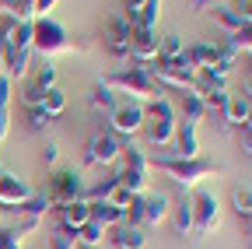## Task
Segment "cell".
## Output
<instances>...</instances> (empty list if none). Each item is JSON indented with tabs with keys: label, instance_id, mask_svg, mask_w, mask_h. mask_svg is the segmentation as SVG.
Masks as SVG:
<instances>
[{
	"label": "cell",
	"instance_id": "obj_1",
	"mask_svg": "<svg viewBox=\"0 0 252 249\" xmlns=\"http://www.w3.org/2000/svg\"><path fill=\"white\" fill-rule=\"evenodd\" d=\"M175 123H179V112H175V106H172L168 95L158 91L154 99L144 102V134H147V144L151 147H172Z\"/></svg>",
	"mask_w": 252,
	"mask_h": 249
},
{
	"label": "cell",
	"instance_id": "obj_2",
	"mask_svg": "<svg viewBox=\"0 0 252 249\" xmlns=\"http://www.w3.org/2000/svg\"><path fill=\"white\" fill-rule=\"evenodd\" d=\"M151 169L165 172L175 186H182V190H189V186H196L200 179L220 172L214 162H203V158H179V154H154V158H151Z\"/></svg>",
	"mask_w": 252,
	"mask_h": 249
},
{
	"label": "cell",
	"instance_id": "obj_3",
	"mask_svg": "<svg viewBox=\"0 0 252 249\" xmlns=\"http://www.w3.org/2000/svg\"><path fill=\"white\" fill-rule=\"evenodd\" d=\"M105 84L116 91V95H133V102H147V99H154L158 91H161V88L154 84L147 64H133V67H126V71H116V74L105 77Z\"/></svg>",
	"mask_w": 252,
	"mask_h": 249
},
{
	"label": "cell",
	"instance_id": "obj_4",
	"mask_svg": "<svg viewBox=\"0 0 252 249\" xmlns=\"http://www.w3.org/2000/svg\"><path fill=\"white\" fill-rule=\"evenodd\" d=\"M32 28H35V32H32V49L42 53V60H53V56L70 49V36L56 18H35Z\"/></svg>",
	"mask_w": 252,
	"mask_h": 249
},
{
	"label": "cell",
	"instance_id": "obj_5",
	"mask_svg": "<svg viewBox=\"0 0 252 249\" xmlns=\"http://www.w3.org/2000/svg\"><path fill=\"white\" fill-rule=\"evenodd\" d=\"M84 193H88V182H84V176H81V172H74V169H56V172H53V179H49V190H46V197H49L53 211H56V207H63V204L84 200Z\"/></svg>",
	"mask_w": 252,
	"mask_h": 249
},
{
	"label": "cell",
	"instance_id": "obj_6",
	"mask_svg": "<svg viewBox=\"0 0 252 249\" xmlns=\"http://www.w3.org/2000/svg\"><path fill=\"white\" fill-rule=\"evenodd\" d=\"M220 228V200L210 190H200L193 197V232L196 235H214Z\"/></svg>",
	"mask_w": 252,
	"mask_h": 249
},
{
	"label": "cell",
	"instance_id": "obj_7",
	"mask_svg": "<svg viewBox=\"0 0 252 249\" xmlns=\"http://www.w3.org/2000/svg\"><path fill=\"white\" fill-rule=\"evenodd\" d=\"M109 130L116 134V137H133V134H140L144 130V102H119L116 106V112L109 116Z\"/></svg>",
	"mask_w": 252,
	"mask_h": 249
},
{
	"label": "cell",
	"instance_id": "obj_8",
	"mask_svg": "<svg viewBox=\"0 0 252 249\" xmlns=\"http://www.w3.org/2000/svg\"><path fill=\"white\" fill-rule=\"evenodd\" d=\"M119 154H123V141H119L112 130H98V134L88 141L84 165H112Z\"/></svg>",
	"mask_w": 252,
	"mask_h": 249
},
{
	"label": "cell",
	"instance_id": "obj_9",
	"mask_svg": "<svg viewBox=\"0 0 252 249\" xmlns=\"http://www.w3.org/2000/svg\"><path fill=\"white\" fill-rule=\"evenodd\" d=\"M130 36H133V25L126 21L123 14H116V18H109V21H105L102 46H105L116 60H126V56H130Z\"/></svg>",
	"mask_w": 252,
	"mask_h": 249
},
{
	"label": "cell",
	"instance_id": "obj_10",
	"mask_svg": "<svg viewBox=\"0 0 252 249\" xmlns=\"http://www.w3.org/2000/svg\"><path fill=\"white\" fill-rule=\"evenodd\" d=\"M35 193H32V186L11 172H0V207H7V211H18L25 200H32Z\"/></svg>",
	"mask_w": 252,
	"mask_h": 249
},
{
	"label": "cell",
	"instance_id": "obj_11",
	"mask_svg": "<svg viewBox=\"0 0 252 249\" xmlns=\"http://www.w3.org/2000/svg\"><path fill=\"white\" fill-rule=\"evenodd\" d=\"M130 56H133V64H154L158 60V28H133Z\"/></svg>",
	"mask_w": 252,
	"mask_h": 249
},
{
	"label": "cell",
	"instance_id": "obj_12",
	"mask_svg": "<svg viewBox=\"0 0 252 249\" xmlns=\"http://www.w3.org/2000/svg\"><path fill=\"white\" fill-rule=\"evenodd\" d=\"M172 144H175V151H179V158H200V123L179 119Z\"/></svg>",
	"mask_w": 252,
	"mask_h": 249
},
{
	"label": "cell",
	"instance_id": "obj_13",
	"mask_svg": "<svg viewBox=\"0 0 252 249\" xmlns=\"http://www.w3.org/2000/svg\"><path fill=\"white\" fill-rule=\"evenodd\" d=\"M56 221H60V232H67V235H77V228L91 221L88 200H74V204H63V207H56Z\"/></svg>",
	"mask_w": 252,
	"mask_h": 249
},
{
	"label": "cell",
	"instance_id": "obj_14",
	"mask_svg": "<svg viewBox=\"0 0 252 249\" xmlns=\"http://www.w3.org/2000/svg\"><path fill=\"white\" fill-rule=\"evenodd\" d=\"M88 211H91V221L102 228H119L126 221V211L116 207L112 200H88Z\"/></svg>",
	"mask_w": 252,
	"mask_h": 249
},
{
	"label": "cell",
	"instance_id": "obj_15",
	"mask_svg": "<svg viewBox=\"0 0 252 249\" xmlns=\"http://www.w3.org/2000/svg\"><path fill=\"white\" fill-rule=\"evenodd\" d=\"M168 214H172L168 193H144V225H161Z\"/></svg>",
	"mask_w": 252,
	"mask_h": 249
},
{
	"label": "cell",
	"instance_id": "obj_16",
	"mask_svg": "<svg viewBox=\"0 0 252 249\" xmlns=\"http://www.w3.org/2000/svg\"><path fill=\"white\" fill-rule=\"evenodd\" d=\"M249 112H252V99L249 95H228L220 127H242V123H249Z\"/></svg>",
	"mask_w": 252,
	"mask_h": 249
},
{
	"label": "cell",
	"instance_id": "obj_17",
	"mask_svg": "<svg viewBox=\"0 0 252 249\" xmlns=\"http://www.w3.org/2000/svg\"><path fill=\"white\" fill-rule=\"evenodd\" d=\"M186 60H189V64H193V71L200 74L203 67H214L217 46H214V42H193V46H186Z\"/></svg>",
	"mask_w": 252,
	"mask_h": 249
},
{
	"label": "cell",
	"instance_id": "obj_18",
	"mask_svg": "<svg viewBox=\"0 0 252 249\" xmlns=\"http://www.w3.org/2000/svg\"><path fill=\"white\" fill-rule=\"evenodd\" d=\"M116 106H119V95H116V91H112L105 81H98V84L91 88V109H94V112L112 116V112H116Z\"/></svg>",
	"mask_w": 252,
	"mask_h": 249
},
{
	"label": "cell",
	"instance_id": "obj_19",
	"mask_svg": "<svg viewBox=\"0 0 252 249\" xmlns=\"http://www.w3.org/2000/svg\"><path fill=\"white\" fill-rule=\"evenodd\" d=\"M172 214H175V235H182V239H186L189 232H193V197L182 193V197L175 200Z\"/></svg>",
	"mask_w": 252,
	"mask_h": 249
},
{
	"label": "cell",
	"instance_id": "obj_20",
	"mask_svg": "<svg viewBox=\"0 0 252 249\" xmlns=\"http://www.w3.org/2000/svg\"><path fill=\"white\" fill-rule=\"evenodd\" d=\"M116 235H112V242H116V249H144L147 246V235H144V228H133V225H119V228H112Z\"/></svg>",
	"mask_w": 252,
	"mask_h": 249
},
{
	"label": "cell",
	"instance_id": "obj_21",
	"mask_svg": "<svg viewBox=\"0 0 252 249\" xmlns=\"http://www.w3.org/2000/svg\"><path fill=\"white\" fill-rule=\"evenodd\" d=\"M179 119H193V123H203L207 119V106H203L200 91H186V99L179 106Z\"/></svg>",
	"mask_w": 252,
	"mask_h": 249
},
{
	"label": "cell",
	"instance_id": "obj_22",
	"mask_svg": "<svg viewBox=\"0 0 252 249\" xmlns=\"http://www.w3.org/2000/svg\"><path fill=\"white\" fill-rule=\"evenodd\" d=\"M210 18H214V25H217L224 36H235L238 28L245 25V21L238 18V11H235V7H214V11H210Z\"/></svg>",
	"mask_w": 252,
	"mask_h": 249
},
{
	"label": "cell",
	"instance_id": "obj_23",
	"mask_svg": "<svg viewBox=\"0 0 252 249\" xmlns=\"http://www.w3.org/2000/svg\"><path fill=\"white\" fill-rule=\"evenodd\" d=\"M11 130V77L0 74V141Z\"/></svg>",
	"mask_w": 252,
	"mask_h": 249
},
{
	"label": "cell",
	"instance_id": "obj_24",
	"mask_svg": "<svg viewBox=\"0 0 252 249\" xmlns=\"http://www.w3.org/2000/svg\"><path fill=\"white\" fill-rule=\"evenodd\" d=\"M231 207H235V214L245 225L252 221V186H235L231 190Z\"/></svg>",
	"mask_w": 252,
	"mask_h": 249
},
{
	"label": "cell",
	"instance_id": "obj_25",
	"mask_svg": "<svg viewBox=\"0 0 252 249\" xmlns=\"http://www.w3.org/2000/svg\"><path fill=\"white\" fill-rule=\"evenodd\" d=\"M182 53H186L182 36H175V32H168V36H158V60H179Z\"/></svg>",
	"mask_w": 252,
	"mask_h": 249
},
{
	"label": "cell",
	"instance_id": "obj_26",
	"mask_svg": "<svg viewBox=\"0 0 252 249\" xmlns=\"http://www.w3.org/2000/svg\"><path fill=\"white\" fill-rule=\"evenodd\" d=\"M32 88H39V91H49V88H56V67H53V60H42V64L32 71V81H28Z\"/></svg>",
	"mask_w": 252,
	"mask_h": 249
},
{
	"label": "cell",
	"instance_id": "obj_27",
	"mask_svg": "<svg viewBox=\"0 0 252 249\" xmlns=\"http://www.w3.org/2000/svg\"><path fill=\"white\" fill-rule=\"evenodd\" d=\"M105 235H109V228L94 225V221H88V225H81V228H77V235H74V239H77V242H81L84 249H98Z\"/></svg>",
	"mask_w": 252,
	"mask_h": 249
},
{
	"label": "cell",
	"instance_id": "obj_28",
	"mask_svg": "<svg viewBox=\"0 0 252 249\" xmlns=\"http://www.w3.org/2000/svg\"><path fill=\"white\" fill-rule=\"evenodd\" d=\"M35 21V18H32ZM32 21H14V28H11V36H7V46L11 49H32Z\"/></svg>",
	"mask_w": 252,
	"mask_h": 249
},
{
	"label": "cell",
	"instance_id": "obj_29",
	"mask_svg": "<svg viewBox=\"0 0 252 249\" xmlns=\"http://www.w3.org/2000/svg\"><path fill=\"white\" fill-rule=\"evenodd\" d=\"M119 158H123V169H130V172H140V176H147V172H151V158H147L140 147H130V151L123 147Z\"/></svg>",
	"mask_w": 252,
	"mask_h": 249
},
{
	"label": "cell",
	"instance_id": "obj_30",
	"mask_svg": "<svg viewBox=\"0 0 252 249\" xmlns=\"http://www.w3.org/2000/svg\"><path fill=\"white\" fill-rule=\"evenodd\" d=\"M158 18H161V0H147L133 18V28H158Z\"/></svg>",
	"mask_w": 252,
	"mask_h": 249
},
{
	"label": "cell",
	"instance_id": "obj_31",
	"mask_svg": "<svg viewBox=\"0 0 252 249\" xmlns=\"http://www.w3.org/2000/svg\"><path fill=\"white\" fill-rule=\"evenodd\" d=\"M116 179H119V186H123V190H130L133 197L147 193V176H140V172H130V169H119V172H116Z\"/></svg>",
	"mask_w": 252,
	"mask_h": 249
},
{
	"label": "cell",
	"instance_id": "obj_32",
	"mask_svg": "<svg viewBox=\"0 0 252 249\" xmlns=\"http://www.w3.org/2000/svg\"><path fill=\"white\" fill-rule=\"evenodd\" d=\"M116 186H119V179H116V176H109V179H102V182H94V186H88V193H84V200H109V197L116 193Z\"/></svg>",
	"mask_w": 252,
	"mask_h": 249
},
{
	"label": "cell",
	"instance_id": "obj_33",
	"mask_svg": "<svg viewBox=\"0 0 252 249\" xmlns=\"http://www.w3.org/2000/svg\"><path fill=\"white\" fill-rule=\"evenodd\" d=\"M42 109H46V112H49V116L56 119V116H60L63 109H67V95H63L60 88H49L46 95H42Z\"/></svg>",
	"mask_w": 252,
	"mask_h": 249
},
{
	"label": "cell",
	"instance_id": "obj_34",
	"mask_svg": "<svg viewBox=\"0 0 252 249\" xmlns=\"http://www.w3.org/2000/svg\"><path fill=\"white\" fill-rule=\"evenodd\" d=\"M203 106H207V116H224V106H228V91H207L203 95Z\"/></svg>",
	"mask_w": 252,
	"mask_h": 249
},
{
	"label": "cell",
	"instance_id": "obj_35",
	"mask_svg": "<svg viewBox=\"0 0 252 249\" xmlns=\"http://www.w3.org/2000/svg\"><path fill=\"white\" fill-rule=\"evenodd\" d=\"M25 123H28L32 130H46L49 123H53V116H49L42 106H28V109H25Z\"/></svg>",
	"mask_w": 252,
	"mask_h": 249
},
{
	"label": "cell",
	"instance_id": "obj_36",
	"mask_svg": "<svg viewBox=\"0 0 252 249\" xmlns=\"http://www.w3.org/2000/svg\"><path fill=\"white\" fill-rule=\"evenodd\" d=\"M49 249H77V239L67 232H56V235H49Z\"/></svg>",
	"mask_w": 252,
	"mask_h": 249
},
{
	"label": "cell",
	"instance_id": "obj_37",
	"mask_svg": "<svg viewBox=\"0 0 252 249\" xmlns=\"http://www.w3.org/2000/svg\"><path fill=\"white\" fill-rule=\"evenodd\" d=\"M238 151L252 158V127H249V123H242V127H238Z\"/></svg>",
	"mask_w": 252,
	"mask_h": 249
},
{
	"label": "cell",
	"instance_id": "obj_38",
	"mask_svg": "<svg viewBox=\"0 0 252 249\" xmlns=\"http://www.w3.org/2000/svg\"><path fill=\"white\" fill-rule=\"evenodd\" d=\"M60 4V0H35V7H32V18H49V11Z\"/></svg>",
	"mask_w": 252,
	"mask_h": 249
},
{
	"label": "cell",
	"instance_id": "obj_39",
	"mask_svg": "<svg viewBox=\"0 0 252 249\" xmlns=\"http://www.w3.org/2000/svg\"><path fill=\"white\" fill-rule=\"evenodd\" d=\"M109 200H112L116 207H123V211H126V207H130V200H133V193H130V190H123V186H116V193H112Z\"/></svg>",
	"mask_w": 252,
	"mask_h": 249
},
{
	"label": "cell",
	"instance_id": "obj_40",
	"mask_svg": "<svg viewBox=\"0 0 252 249\" xmlns=\"http://www.w3.org/2000/svg\"><path fill=\"white\" fill-rule=\"evenodd\" d=\"M144 4H147V0H126V14H123V18H126V21H130V25H133V18H137V11H140Z\"/></svg>",
	"mask_w": 252,
	"mask_h": 249
},
{
	"label": "cell",
	"instance_id": "obj_41",
	"mask_svg": "<svg viewBox=\"0 0 252 249\" xmlns=\"http://www.w3.org/2000/svg\"><path fill=\"white\" fill-rule=\"evenodd\" d=\"M56 158H60V147L49 141V144L42 147V162H46V165H56Z\"/></svg>",
	"mask_w": 252,
	"mask_h": 249
},
{
	"label": "cell",
	"instance_id": "obj_42",
	"mask_svg": "<svg viewBox=\"0 0 252 249\" xmlns=\"http://www.w3.org/2000/svg\"><path fill=\"white\" fill-rule=\"evenodd\" d=\"M235 11H238V18L249 25V21H252V0H238V4H235Z\"/></svg>",
	"mask_w": 252,
	"mask_h": 249
},
{
	"label": "cell",
	"instance_id": "obj_43",
	"mask_svg": "<svg viewBox=\"0 0 252 249\" xmlns=\"http://www.w3.org/2000/svg\"><path fill=\"white\" fill-rule=\"evenodd\" d=\"M245 88H249V99H252V67H249V84Z\"/></svg>",
	"mask_w": 252,
	"mask_h": 249
},
{
	"label": "cell",
	"instance_id": "obj_44",
	"mask_svg": "<svg viewBox=\"0 0 252 249\" xmlns=\"http://www.w3.org/2000/svg\"><path fill=\"white\" fill-rule=\"evenodd\" d=\"M7 249H25V246H21V242H11V246H7Z\"/></svg>",
	"mask_w": 252,
	"mask_h": 249
},
{
	"label": "cell",
	"instance_id": "obj_45",
	"mask_svg": "<svg viewBox=\"0 0 252 249\" xmlns=\"http://www.w3.org/2000/svg\"><path fill=\"white\" fill-rule=\"evenodd\" d=\"M203 4H214V0H196V7H203Z\"/></svg>",
	"mask_w": 252,
	"mask_h": 249
},
{
	"label": "cell",
	"instance_id": "obj_46",
	"mask_svg": "<svg viewBox=\"0 0 252 249\" xmlns=\"http://www.w3.org/2000/svg\"><path fill=\"white\" fill-rule=\"evenodd\" d=\"M249 249H252V232H249Z\"/></svg>",
	"mask_w": 252,
	"mask_h": 249
},
{
	"label": "cell",
	"instance_id": "obj_47",
	"mask_svg": "<svg viewBox=\"0 0 252 249\" xmlns=\"http://www.w3.org/2000/svg\"><path fill=\"white\" fill-rule=\"evenodd\" d=\"M249 127H252V112H249Z\"/></svg>",
	"mask_w": 252,
	"mask_h": 249
},
{
	"label": "cell",
	"instance_id": "obj_48",
	"mask_svg": "<svg viewBox=\"0 0 252 249\" xmlns=\"http://www.w3.org/2000/svg\"><path fill=\"white\" fill-rule=\"evenodd\" d=\"M249 232H252V221H249Z\"/></svg>",
	"mask_w": 252,
	"mask_h": 249
}]
</instances>
